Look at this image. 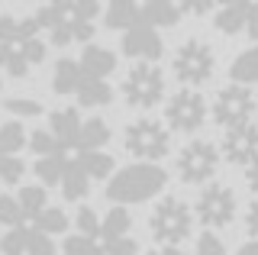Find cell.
Instances as JSON below:
<instances>
[{"mask_svg": "<svg viewBox=\"0 0 258 255\" xmlns=\"http://www.w3.org/2000/svg\"><path fill=\"white\" fill-rule=\"evenodd\" d=\"M165 184H168V174L161 165L136 162L110 178L107 197L113 204H142V201H152L155 194H161Z\"/></svg>", "mask_w": 258, "mask_h": 255, "instance_id": "1", "label": "cell"}, {"mask_svg": "<svg viewBox=\"0 0 258 255\" xmlns=\"http://www.w3.org/2000/svg\"><path fill=\"white\" fill-rule=\"evenodd\" d=\"M190 226H194V213L181 197H165L149 217L152 236L165 249H177V242H184L190 236Z\"/></svg>", "mask_w": 258, "mask_h": 255, "instance_id": "2", "label": "cell"}, {"mask_svg": "<svg viewBox=\"0 0 258 255\" xmlns=\"http://www.w3.org/2000/svg\"><path fill=\"white\" fill-rule=\"evenodd\" d=\"M126 149H129V155L155 165L158 158H165L168 149H171V133H168L158 119H149V116L136 119V123L126 126Z\"/></svg>", "mask_w": 258, "mask_h": 255, "instance_id": "3", "label": "cell"}, {"mask_svg": "<svg viewBox=\"0 0 258 255\" xmlns=\"http://www.w3.org/2000/svg\"><path fill=\"white\" fill-rule=\"evenodd\" d=\"M123 97H126L129 107L152 110L165 97V75H161L155 65H149V61L133 65L129 75H126V81H123Z\"/></svg>", "mask_w": 258, "mask_h": 255, "instance_id": "4", "label": "cell"}, {"mask_svg": "<svg viewBox=\"0 0 258 255\" xmlns=\"http://www.w3.org/2000/svg\"><path fill=\"white\" fill-rule=\"evenodd\" d=\"M171 68H174V78L181 84L197 87V84H207L210 78H213L216 58H213V52H210L207 42H200V39H187V42L177 49Z\"/></svg>", "mask_w": 258, "mask_h": 255, "instance_id": "5", "label": "cell"}, {"mask_svg": "<svg viewBox=\"0 0 258 255\" xmlns=\"http://www.w3.org/2000/svg\"><path fill=\"white\" fill-rule=\"evenodd\" d=\"M216 165H220V149L207 139H194L181 149L177 155V174H181L184 184H204L216 174Z\"/></svg>", "mask_w": 258, "mask_h": 255, "instance_id": "6", "label": "cell"}, {"mask_svg": "<svg viewBox=\"0 0 258 255\" xmlns=\"http://www.w3.org/2000/svg\"><path fill=\"white\" fill-rule=\"evenodd\" d=\"M255 116V97L248 87L242 84H226L213 100V119L226 130H236V126H248Z\"/></svg>", "mask_w": 258, "mask_h": 255, "instance_id": "7", "label": "cell"}, {"mask_svg": "<svg viewBox=\"0 0 258 255\" xmlns=\"http://www.w3.org/2000/svg\"><path fill=\"white\" fill-rule=\"evenodd\" d=\"M194 207H197V220L207 229H223L236 220V194L226 184H207Z\"/></svg>", "mask_w": 258, "mask_h": 255, "instance_id": "8", "label": "cell"}, {"mask_svg": "<svg viewBox=\"0 0 258 255\" xmlns=\"http://www.w3.org/2000/svg\"><path fill=\"white\" fill-rule=\"evenodd\" d=\"M165 119L177 133H197L200 126H204V119H207V100L200 97L197 91L184 87V91H177L174 97L168 100Z\"/></svg>", "mask_w": 258, "mask_h": 255, "instance_id": "9", "label": "cell"}, {"mask_svg": "<svg viewBox=\"0 0 258 255\" xmlns=\"http://www.w3.org/2000/svg\"><path fill=\"white\" fill-rule=\"evenodd\" d=\"M223 155H226V162L248 168V165L258 158V126L248 123V126L226 130V136H223Z\"/></svg>", "mask_w": 258, "mask_h": 255, "instance_id": "10", "label": "cell"}, {"mask_svg": "<svg viewBox=\"0 0 258 255\" xmlns=\"http://www.w3.org/2000/svg\"><path fill=\"white\" fill-rule=\"evenodd\" d=\"M123 55L129 58H142V61H158L161 58V36L149 23H139V26L126 29L123 33Z\"/></svg>", "mask_w": 258, "mask_h": 255, "instance_id": "11", "label": "cell"}, {"mask_svg": "<svg viewBox=\"0 0 258 255\" xmlns=\"http://www.w3.org/2000/svg\"><path fill=\"white\" fill-rule=\"evenodd\" d=\"M81 123H84V119L78 116V110H75V107L55 110V113L48 116V133L55 136V142H58V149H61L64 155L75 152V146H78V133H81Z\"/></svg>", "mask_w": 258, "mask_h": 255, "instance_id": "12", "label": "cell"}, {"mask_svg": "<svg viewBox=\"0 0 258 255\" xmlns=\"http://www.w3.org/2000/svg\"><path fill=\"white\" fill-rule=\"evenodd\" d=\"M81 71H84L87 78H107L113 68H116V55H113L110 49H103V45H87L84 55H81Z\"/></svg>", "mask_w": 258, "mask_h": 255, "instance_id": "13", "label": "cell"}, {"mask_svg": "<svg viewBox=\"0 0 258 255\" xmlns=\"http://www.w3.org/2000/svg\"><path fill=\"white\" fill-rule=\"evenodd\" d=\"M110 142V126L103 119H84L81 123V133H78V146H75V155L78 152H103V146Z\"/></svg>", "mask_w": 258, "mask_h": 255, "instance_id": "14", "label": "cell"}, {"mask_svg": "<svg viewBox=\"0 0 258 255\" xmlns=\"http://www.w3.org/2000/svg\"><path fill=\"white\" fill-rule=\"evenodd\" d=\"M39 36V23L36 17H23V20H13V17H0V42L4 45H20L26 39H36Z\"/></svg>", "mask_w": 258, "mask_h": 255, "instance_id": "15", "label": "cell"}, {"mask_svg": "<svg viewBox=\"0 0 258 255\" xmlns=\"http://www.w3.org/2000/svg\"><path fill=\"white\" fill-rule=\"evenodd\" d=\"M248 0H232V4H223L220 10H216V20H213V26L220 29V33L226 36H236L242 26H245V20H248Z\"/></svg>", "mask_w": 258, "mask_h": 255, "instance_id": "16", "label": "cell"}, {"mask_svg": "<svg viewBox=\"0 0 258 255\" xmlns=\"http://www.w3.org/2000/svg\"><path fill=\"white\" fill-rule=\"evenodd\" d=\"M107 26L110 29H133V26H139V23H145L142 20V7H136L133 0H113V4L107 7Z\"/></svg>", "mask_w": 258, "mask_h": 255, "instance_id": "17", "label": "cell"}, {"mask_svg": "<svg viewBox=\"0 0 258 255\" xmlns=\"http://www.w3.org/2000/svg\"><path fill=\"white\" fill-rule=\"evenodd\" d=\"M133 217H129L126 207H110V213L100 220V242H116V239L129 236Z\"/></svg>", "mask_w": 258, "mask_h": 255, "instance_id": "18", "label": "cell"}, {"mask_svg": "<svg viewBox=\"0 0 258 255\" xmlns=\"http://www.w3.org/2000/svg\"><path fill=\"white\" fill-rule=\"evenodd\" d=\"M113 100V91L107 81H100V78H81L78 84V103L81 107H107Z\"/></svg>", "mask_w": 258, "mask_h": 255, "instance_id": "19", "label": "cell"}, {"mask_svg": "<svg viewBox=\"0 0 258 255\" xmlns=\"http://www.w3.org/2000/svg\"><path fill=\"white\" fill-rule=\"evenodd\" d=\"M142 20L149 23L152 29H155V26H177V20H181V7L171 4V0H149V4L142 7Z\"/></svg>", "mask_w": 258, "mask_h": 255, "instance_id": "20", "label": "cell"}, {"mask_svg": "<svg viewBox=\"0 0 258 255\" xmlns=\"http://www.w3.org/2000/svg\"><path fill=\"white\" fill-rule=\"evenodd\" d=\"M87 190H91V178H87L84 168L78 165V158H71V162H68V171H64V178H61L64 201H84Z\"/></svg>", "mask_w": 258, "mask_h": 255, "instance_id": "21", "label": "cell"}, {"mask_svg": "<svg viewBox=\"0 0 258 255\" xmlns=\"http://www.w3.org/2000/svg\"><path fill=\"white\" fill-rule=\"evenodd\" d=\"M81 78H84V71H81L78 61L61 58L58 65H55V75H52V91L55 94H78Z\"/></svg>", "mask_w": 258, "mask_h": 255, "instance_id": "22", "label": "cell"}, {"mask_svg": "<svg viewBox=\"0 0 258 255\" xmlns=\"http://www.w3.org/2000/svg\"><path fill=\"white\" fill-rule=\"evenodd\" d=\"M229 78H232V84H258V45L255 49H248V52H242L236 61H232V68H229Z\"/></svg>", "mask_w": 258, "mask_h": 255, "instance_id": "23", "label": "cell"}, {"mask_svg": "<svg viewBox=\"0 0 258 255\" xmlns=\"http://www.w3.org/2000/svg\"><path fill=\"white\" fill-rule=\"evenodd\" d=\"M16 204H20V210H23V217H26V220H36L39 213L48 207L45 187H42V184H26V187H20V194H16Z\"/></svg>", "mask_w": 258, "mask_h": 255, "instance_id": "24", "label": "cell"}, {"mask_svg": "<svg viewBox=\"0 0 258 255\" xmlns=\"http://www.w3.org/2000/svg\"><path fill=\"white\" fill-rule=\"evenodd\" d=\"M68 162H71V158L64 155V152L39 158V162H36V174H39V181H42V187L45 184H61L64 171H68Z\"/></svg>", "mask_w": 258, "mask_h": 255, "instance_id": "25", "label": "cell"}, {"mask_svg": "<svg viewBox=\"0 0 258 255\" xmlns=\"http://www.w3.org/2000/svg\"><path fill=\"white\" fill-rule=\"evenodd\" d=\"M75 158L91 181H100V178L113 174V155H107V152H78Z\"/></svg>", "mask_w": 258, "mask_h": 255, "instance_id": "26", "label": "cell"}, {"mask_svg": "<svg viewBox=\"0 0 258 255\" xmlns=\"http://www.w3.org/2000/svg\"><path fill=\"white\" fill-rule=\"evenodd\" d=\"M23 146H29V136L20 119H10L0 126V155H16Z\"/></svg>", "mask_w": 258, "mask_h": 255, "instance_id": "27", "label": "cell"}, {"mask_svg": "<svg viewBox=\"0 0 258 255\" xmlns=\"http://www.w3.org/2000/svg\"><path fill=\"white\" fill-rule=\"evenodd\" d=\"M32 226H36L39 233H45V236L64 233V229H68V213H64L61 207H45V210L32 220Z\"/></svg>", "mask_w": 258, "mask_h": 255, "instance_id": "28", "label": "cell"}, {"mask_svg": "<svg viewBox=\"0 0 258 255\" xmlns=\"http://www.w3.org/2000/svg\"><path fill=\"white\" fill-rule=\"evenodd\" d=\"M0 255H26V223L4 233V239H0Z\"/></svg>", "mask_w": 258, "mask_h": 255, "instance_id": "29", "label": "cell"}, {"mask_svg": "<svg viewBox=\"0 0 258 255\" xmlns=\"http://www.w3.org/2000/svg\"><path fill=\"white\" fill-rule=\"evenodd\" d=\"M75 223H78V233L84 236V239H91V242L100 239V217L94 213V207H81Z\"/></svg>", "mask_w": 258, "mask_h": 255, "instance_id": "30", "label": "cell"}, {"mask_svg": "<svg viewBox=\"0 0 258 255\" xmlns=\"http://www.w3.org/2000/svg\"><path fill=\"white\" fill-rule=\"evenodd\" d=\"M26 174V165H23L20 155H0V184H16Z\"/></svg>", "mask_w": 258, "mask_h": 255, "instance_id": "31", "label": "cell"}, {"mask_svg": "<svg viewBox=\"0 0 258 255\" xmlns=\"http://www.w3.org/2000/svg\"><path fill=\"white\" fill-rule=\"evenodd\" d=\"M26 255H55L52 236L39 233L36 226H26Z\"/></svg>", "mask_w": 258, "mask_h": 255, "instance_id": "32", "label": "cell"}, {"mask_svg": "<svg viewBox=\"0 0 258 255\" xmlns=\"http://www.w3.org/2000/svg\"><path fill=\"white\" fill-rule=\"evenodd\" d=\"M0 223H4L7 229L23 226V223H26V217H23V210H20V204H16V197H10V194L0 197Z\"/></svg>", "mask_w": 258, "mask_h": 255, "instance_id": "33", "label": "cell"}, {"mask_svg": "<svg viewBox=\"0 0 258 255\" xmlns=\"http://www.w3.org/2000/svg\"><path fill=\"white\" fill-rule=\"evenodd\" d=\"M29 149H32V152H36L39 158H45V155H58V152H61L58 142H55V136H52L48 130H36V133H32V136H29Z\"/></svg>", "mask_w": 258, "mask_h": 255, "instance_id": "34", "label": "cell"}, {"mask_svg": "<svg viewBox=\"0 0 258 255\" xmlns=\"http://www.w3.org/2000/svg\"><path fill=\"white\" fill-rule=\"evenodd\" d=\"M4 107H7V113H13L16 119H29V116H39V113H42V103L26 100V97H10Z\"/></svg>", "mask_w": 258, "mask_h": 255, "instance_id": "35", "label": "cell"}, {"mask_svg": "<svg viewBox=\"0 0 258 255\" xmlns=\"http://www.w3.org/2000/svg\"><path fill=\"white\" fill-rule=\"evenodd\" d=\"M16 49H20V55L29 61V68H32V65H42V61H45V42H42L39 36H36V39H26V42H20Z\"/></svg>", "mask_w": 258, "mask_h": 255, "instance_id": "36", "label": "cell"}, {"mask_svg": "<svg viewBox=\"0 0 258 255\" xmlns=\"http://www.w3.org/2000/svg\"><path fill=\"white\" fill-rule=\"evenodd\" d=\"M197 255H226V245L216 233H200L197 239Z\"/></svg>", "mask_w": 258, "mask_h": 255, "instance_id": "37", "label": "cell"}, {"mask_svg": "<svg viewBox=\"0 0 258 255\" xmlns=\"http://www.w3.org/2000/svg\"><path fill=\"white\" fill-rule=\"evenodd\" d=\"M97 249V242H91V239H84V236H68V239H64V242H61V252L64 255H87V252H94Z\"/></svg>", "mask_w": 258, "mask_h": 255, "instance_id": "38", "label": "cell"}, {"mask_svg": "<svg viewBox=\"0 0 258 255\" xmlns=\"http://www.w3.org/2000/svg\"><path fill=\"white\" fill-rule=\"evenodd\" d=\"M103 252L107 255H139V245L136 239H116V242H103Z\"/></svg>", "mask_w": 258, "mask_h": 255, "instance_id": "39", "label": "cell"}, {"mask_svg": "<svg viewBox=\"0 0 258 255\" xmlns=\"http://www.w3.org/2000/svg\"><path fill=\"white\" fill-rule=\"evenodd\" d=\"M245 226H248V233H252L258 239V197L252 204H248V213H245Z\"/></svg>", "mask_w": 258, "mask_h": 255, "instance_id": "40", "label": "cell"}, {"mask_svg": "<svg viewBox=\"0 0 258 255\" xmlns=\"http://www.w3.org/2000/svg\"><path fill=\"white\" fill-rule=\"evenodd\" d=\"M245 29H248V36L258 42V4L248 7V20H245Z\"/></svg>", "mask_w": 258, "mask_h": 255, "instance_id": "41", "label": "cell"}, {"mask_svg": "<svg viewBox=\"0 0 258 255\" xmlns=\"http://www.w3.org/2000/svg\"><path fill=\"white\" fill-rule=\"evenodd\" d=\"M245 181H248V187H252L255 194H258V158H255V162L245 168Z\"/></svg>", "mask_w": 258, "mask_h": 255, "instance_id": "42", "label": "cell"}, {"mask_svg": "<svg viewBox=\"0 0 258 255\" xmlns=\"http://www.w3.org/2000/svg\"><path fill=\"white\" fill-rule=\"evenodd\" d=\"M239 255H258V239H252V242H245L239 249Z\"/></svg>", "mask_w": 258, "mask_h": 255, "instance_id": "43", "label": "cell"}, {"mask_svg": "<svg viewBox=\"0 0 258 255\" xmlns=\"http://www.w3.org/2000/svg\"><path fill=\"white\" fill-rule=\"evenodd\" d=\"M7 58H10V45L0 42V68H7Z\"/></svg>", "mask_w": 258, "mask_h": 255, "instance_id": "44", "label": "cell"}, {"mask_svg": "<svg viewBox=\"0 0 258 255\" xmlns=\"http://www.w3.org/2000/svg\"><path fill=\"white\" fill-rule=\"evenodd\" d=\"M145 255H184L181 249H161V252H145Z\"/></svg>", "mask_w": 258, "mask_h": 255, "instance_id": "45", "label": "cell"}, {"mask_svg": "<svg viewBox=\"0 0 258 255\" xmlns=\"http://www.w3.org/2000/svg\"><path fill=\"white\" fill-rule=\"evenodd\" d=\"M87 255H107V252H103V245H97V249H94V252H87Z\"/></svg>", "mask_w": 258, "mask_h": 255, "instance_id": "46", "label": "cell"}]
</instances>
